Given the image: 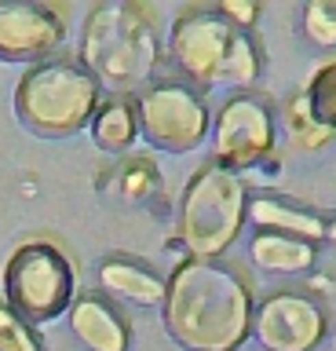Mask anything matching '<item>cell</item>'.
<instances>
[{
  "label": "cell",
  "mask_w": 336,
  "mask_h": 351,
  "mask_svg": "<svg viewBox=\"0 0 336 351\" xmlns=\"http://www.w3.org/2000/svg\"><path fill=\"white\" fill-rule=\"evenodd\" d=\"M165 329L187 351H234L253 329V289L216 260L179 263L165 289Z\"/></svg>",
  "instance_id": "6da1fadb"
},
{
  "label": "cell",
  "mask_w": 336,
  "mask_h": 351,
  "mask_svg": "<svg viewBox=\"0 0 336 351\" xmlns=\"http://www.w3.org/2000/svg\"><path fill=\"white\" fill-rule=\"evenodd\" d=\"M161 44L154 15L132 0L92 8L81 33V66L95 77V84L114 95H132L154 77Z\"/></svg>",
  "instance_id": "7a4b0ae2"
},
{
  "label": "cell",
  "mask_w": 336,
  "mask_h": 351,
  "mask_svg": "<svg viewBox=\"0 0 336 351\" xmlns=\"http://www.w3.org/2000/svg\"><path fill=\"white\" fill-rule=\"evenodd\" d=\"M172 62L198 88H248L259 77V48L220 8H187L168 33Z\"/></svg>",
  "instance_id": "3957f363"
},
{
  "label": "cell",
  "mask_w": 336,
  "mask_h": 351,
  "mask_svg": "<svg viewBox=\"0 0 336 351\" xmlns=\"http://www.w3.org/2000/svg\"><path fill=\"white\" fill-rule=\"evenodd\" d=\"M99 110V84L73 59H44L29 66L15 88V114L37 136H73L92 125Z\"/></svg>",
  "instance_id": "277c9868"
},
{
  "label": "cell",
  "mask_w": 336,
  "mask_h": 351,
  "mask_svg": "<svg viewBox=\"0 0 336 351\" xmlns=\"http://www.w3.org/2000/svg\"><path fill=\"white\" fill-rule=\"evenodd\" d=\"M245 216V180L212 158L190 176L187 191L179 197V241L187 245L190 260H216L242 234Z\"/></svg>",
  "instance_id": "5b68a950"
},
{
  "label": "cell",
  "mask_w": 336,
  "mask_h": 351,
  "mask_svg": "<svg viewBox=\"0 0 336 351\" xmlns=\"http://www.w3.org/2000/svg\"><path fill=\"white\" fill-rule=\"evenodd\" d=\"M0 293H4V307L26 326L51 322L77 300V267L55 241H23L4 263Z\"/></svg>",
  "instance_id": "8992f818"
},
{
  "label": "cell",
  "mask_w": 336,
  "mask_h": 351,
  "mask_svg": "<svg viewBox=\"0 0 336 351\" xmlns=\"http://www.w3.org/2000/svg\"><path fill=\"white\" fill-rule=\"evenodd\" d=\"M139 132L161 150L183 154L209 136V106L187 84H154L135 99Z\"/></svg>",
  "instance_id": "52a82bcc"
},
{
  "label": "cell",
  "mask_w": 336,
  "mask_h": 351,
  "mask_svg": "<svg viewBox=\"0 0 336 351\" xmlns=\"http://www.w3.org/2000/svg\"><path fill=\"white\" fill-rule=\"evenodd\" d=\"M212 147H216V161L234 172L259 165L274 147V114H270V106L256 95H234L216 117Z\"/></svg>",
  "instance_id": "ba28073f"
},
{
  "label": "cell",
  "mask_w": 336,
  "mask_h": 351,
  "mask_svg": "<svg viewBox=\"0 0 336 351\" xmlns=\"http://www.w3.org/2000/svg\"><path fill=\"white\" fill-rule=\"evenodd\" d=\"M66 37L59 11L40 0H0V62H44Z\"/></svg>",
  "instance_id": "9c48e42d"
},
{
  "label": "cell",
  "mask_w": 336,
  "mask_h": 351,
  "mask_svg": "<svg viewBox=\"0 0 336 351\" xmlns=\"http://www.w3.org/2000/svg\"><path fill=\"white\" fill-rule=\"evenodd\" d=\"M253 329L267 351H311L325 337V311L303 293H274L256 307Z\"/></svg>",
  "instance_id": "30bf717a"
},
{
  "label": "cell",
  "mask_w": 336,
  "mask_h": 351,
  "mask_svg": "<svg viewBox=\"0 0 336 351\" xmlns=\"http://www.w3.org/2000/svg\"><path fill=\"white\" fill-rule=\"evenodd\" d=\"M70 326L92 351H128V322L103 296H77L70 307Z\"/></svg>",
  "instance_id": "8fae6325"
},
{
  "label": "cell",
  "mask_w": 336,
  "mask_h": 351,
  "mask_svg": "<svg viewBox=\"0 0 336 351\" xmlns=\"http://www.w3.org/2000/svg\"><path fill=\"white\" fill-rule=\"evenodd\" d=\"M99 285L106 293L135 304V307L165 304V289H168V282H161L154 271L135 263V260H106L99 267Z\"/></svg>",
  "instance_id": "7c38bea8"
},
{
  "label": "cell",
  "mask_w": 336,
  "mask_h": 351,
  "mask_svg": "<svg viewBox=\"0 0 336 351\" xmlns=\"http://www.w3.org/2000/svg\"><path fill=\"white\" fill-rule=\"evenodd\" d=\"M248 219L259 230H270V234H289V238H325V223L307 208H292L285 202H274V197H256L248 202Z\"/></svg>",
  "instance_id": "4fadbf2b"
},
{
  "label": "cell",
  "mask_w": 336,
  "mask_h": 351,
  "mask_svg": "<svg viewBox=\"0 0 336 351\" xmlns=\"http://www.w3.org/2000/svg\"><path fill=\"white\" fill-rule=\"evenodd\" d=\"M139 136V114L135 103L125 95H110L106 103H99L92 117V139L103 150H128Z\"/></svg>",
  "instance_id": "5bb4252c"
},
{
  "label": "cell",
  "mask_w": 336,
  "mask_h": 351,
  "mask_svg": "<svg viewBox=\"0 0 336 351\" xmlns=\"http://www.w3.org/2000/svg\"><path fill=\"white\" fill-rule=\"evenodd\" d=\"M253 260L263 271H278V274H300L314 263V245L303 238H289V234H270L259 230L253 238Z\"/></svg>",
  "instance_id": "9a60e30c"
},
{
  "label": "cell",
  "mask_w": 336,
  "mask_h": 351,
  "mask_svg": "<svg viewBox=\"0 0 336 351\" xmlns=\"http://www.w3.org/2000/svg\"><path fill=\"white\" fill-rule=\"evenodd\" d=\"M303 99H307L311 117L318 121L322 128L336 132V59L314 70V77L307 81V88H303Z\"/></svg>",
  "instance_id": "2e32d148"
},
{
  "label": "cell",
  "mask_w": 336,
  "mask_h": 351,
  "mask_svg": "<svg viewBox=\"0 0 336 351\" xmlns=\"http://www.w3.org/2000/svg\"><path fill=\"white\" fill-rule=\"evenodd\" d=\"M285 128H289L292 147H300V150H314V147H322V143L333 139V132L322 128L318 121L311 117L307 99H303V95H296V99H289V103H285Z\"/></svg>",
  "instance_id": "e0dca14e"
},
{
  "label": "cell",
  "mask_w": 336,
  "mask_h": 351,
  "mask_svg": "<svg viewBox=\"0 0 336 351\" xmlns=\"http://www.w3.org/2000/svg\"><path fill=\"white\" fill-rule=\"evenodd\" d=\"M157 183H161V176L146 158H132L121 172H117V186H121V194L128 197V202H143V197H150L157 191Z\"/></svg>",
  "instance_id": "ac0fdd59"
},
{
  "label": "cell",
  "mask_w": 336,
  "mask_h": 351,
  "mask_svg": "<svg viewBox=\"0 0 336 351\" xmlns=\"http://www.w3.org/2000/svg\"><path fill=\"white\" fill-rule=\"evenodd\" d=\"M303 33L322 48L336 44V0H311L303 8Z\"/></svg>",
  "instance_id": "d6986e66"
},
{
  "label": "cell",
  "mask_w": 336,
  "mask_h": 351,
  "mask_svg": "<svg viewBox=\"0 0 336 351\" xmlns=\"http://www.w3.org/2000/svg\"><path fill=\"white\" fill-rule=\"evenodd\" d=\"M0 351H40V340L34 337L18 315H12L4 304H0Z\"/></svg>",
  "instance_id": "ffe728a7"
},
{
  "label": "cell",
  "mask_w": 336,
  "mask_h": 351,
  "mask_svg": "<svg viewBox=\"0 0 336 351\" xmlns=\"http://www.w3.org/2000/svg\"><path fill=\"white\" fill-rule=\"evenodd\" d=\"M220 15L227 22H234L237 29H248L256 19V4H234V0H227V4H220Z\"/></svg>",
  "instance_id": "44dd1931"
},
{
  "label": "cell",
  "mask_w": 336,
  "mask_h": 351,
  "mask_svg": "<svg viewBox=\"0 0 336 351\" xmlns=\"http://www.w3.org/2000/svg\"><path fill=\"white\" fill-rule=\"evenodd\" d=\"M325 238H329V241H336V223H333V227H325Z\"/></svg>",
  "instance_id": "7402d4cb"
}]
</instances>
